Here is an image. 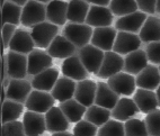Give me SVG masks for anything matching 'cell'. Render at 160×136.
<instances>
[{"mask_svg": "<svg viewBox=\"0 0 160 136\" xmlns=\"http://www.w3.org/2000/svg\"><path fill=\"white\" fill-rule=\"evenodd\" d=\"M146 53L149 62L153 65H160V42H153L147 44Z\"/></svg>", "mask_w": 160, "mask_h": 136, "instance_id": "60d3db41", "label": "cell"}, {"mask_svg": "<svg viewBox=\"0 0 160 136\" xmlns=\"http://www.w3.org/2000/svg\"><path fill=\"white\" fill-rule=\"evenodd\" d=\"M125 136H149L144 119L132 118L124 123Z\"/></svg>", "mask_w": 160, "mask_h": 136, "instance_id": "8d00e7d4", "label": "cell"}, {"mask_svg": "<svg viewBox=\"0 0 160 136\" xmlns=\"http://www.w3.org/2000/svg\"><path fill=\"white\" fill-rule=\"evenodd\" d=\"M114 22V15L112 14L108 7L90 6L86 24L92 28H103L111 27Z\"/></svg>", "mask_w": 160, "mask_h": 136, "instance_id": "5bb4252c", "label": "cell"}, {"mask_svg": "<svg viewBox=\"0 0 160 136\" xmlns=\"http://www.w3.org/2000/svg\"><path fill=\"white\" fill-rule=\"evenodd\" d=\"M46 120V130L50 133H60L67 132L70 127V122L64 116L63 111L59 106H54L45 114Z\"/></svg>", "mask_w": 160, "mask_h": 136, "instance_id": "603a6c76", "label": "cell"}, {"mask_svg": "<svg viewBox=\"0 0 160 136\" xmlns=\"http://www.w3.org/2000/svg\"><path fill=\"white\" fill-rule=\"evenodd\" d=\"M59 107L61 108V110L63 111L64 116L67 117L70 124L73 123V124H77L80 120H82L85 115L87 113V109L88 108L85 107L83 105H81L80 102H78L77 100L70 99L68 101L61 102L59 104Z\"/></svg>", "mask_w": 160, "mask_h": 136, "instance_id": "f546056e", "label": "cell"}, {"mask_svg": "<svg viewBox=\"0 0 160 136\" xmlns=\"http://www.w3.org/2000/svg\"><path fill=\"white\" fill-rule=\"evenodd\" d=\"M109 10L118 18L139 12L138 2L135 0H113L109 3Z\"/></svg>", "mask_w": 160, "mask_h": 136, "instance_id": "e575fe53", "label": "cell"}, {"mask_svg": "<svg viewBox=\"0 0 160 136\" xmlns=\"http://www.w3.org/2000/svg\"><path fill=\"white\" fill-rule=\"evenodd\" d=\"M23 124L26 136H42L46 132V120L44 114L25 111L23 115Z\"/></svg>", "mask_w": 160, "mask_h": 136, "instance_id": "2e32d148", "label": "cell"}, {"mask_svg": "<svg viewBox=\"0 0 160 136\" xmlns=\"http://www.w3.org/2000/svg\"><path fill=\"white\" fill-rule=\"evenodd\" d=\"M76 87H77L76 81L66 77H60L58 82L55 83L53 90L51 91V94L55 99V101H59L61 104V102L73 99Z\"/></svg>", "mask_w": 160, "mask_h": 136, "instance_id": "83f0119b", "label": "cell"}, {"mask_svg": "<svg viewBox=\"0 0 160 136\" xmlns=\"http://www.w3.org/2000/svg\"><path fill=\"white\" fill-rule=\"evenodd\" d=\"M124 70V57L115 52H105L103 64L99 72L96 75L99 79L108 80L115 74L123 72Z\"/></svg>", "mask_w": 160, "mask_h": 136, "instance_id": "30bf717a", "label": "cell"}, {"mask_svg": "<svg viewBox=\"0 0 160 136\" xmlns=\"http://www.w3.org/2000/svg\"><path fill=\"white\" fill-rule=\"evenodd\" d=\"M98 129L99 128L97 126L82 119L79 123L74 124L72 134L73 136H97Z\"/></svg>", "mask_w": 160, "mask_h": 136, "instance_id": "f35d334b", "label": "cell"}, {"mask_svg": "<svg viewBox=\"0 0 160 136\" xmlns=\"http://www.w3.org/2000/svg\"><path fill=\"white\" fill-rule=\"evenodd\" d=\"M17 29V26L10 25V24H6V25L2 26V28H1V34H2V37H1V48H2V51H5L6 48H9V44L12 42V37H14Z\"/></svg>", "mask_w": 160, "mask_h": 136, "instance_id": "b9f144b4", "label": "cell"}, {"mask_svg": "<svg viewBox=\"0 0 160 136\" xmlns=\"http://www.w3.org/2000/svg\"><path fill=\"white\" fill-rule=\"evenodd\" d=\"M97 136H125L124 123L115 119H109L105 125L99 127Z\"/></svg>", "mask_w": 160, "mask_h": 136, "instance_id": "d590c367", "label": "cell"}, {"mask_svg": "<svg viewBox=\"0 0 160 136\" xmlns=\"http://www.w3.org/2000/svg\"><path fill=\"white\" fill-rule=\"evenodd\" d=\"M158 68H159V71H160V65H159V66H158Z\"/></svg>", "mask_w": 160, "mask_h": 136, "instance_id": "681fc988", "label": "cell"}, {"mask_svg": "<svg viewBox=\"0 0 160 136\" xmlns=\"http://www.w3.org/2000/svg\"><path fill=\"white\" fill-rule=\"evenodd\" d=\"M77 50L78 48L70 41L67 40L63 35H58L54 41L51 43L50 47L46 50V52L50 54L52 59H60L64 61L76 55Z\"/></svg>", "mask_w": 160, "mask_h": 136, "instance_id": "ffe728a7", "label": "cell"}, {"mask_svg": "<svg viewBox=\"0 0 160 136\" xmlns=\"http://www.w3.org/2000/svg\"><path fill=\"white\" fill-rule=\"evenodd\" d=\"M68 1H50L46 6V22L55 26H66L68 22Z\"/></svg>", "mask_w": 160, "mask_h": 136, "instance_id": "7402d4cb", "label": "cell"}, {"mask_svg": "<svg viewBox=\"0 0 160 136\" xmlns=\"http://www.w3.org/2000/svg\"><path fill=\"white\" fill-rule=\"evenodd\" d=\"M7 69L10 79H26L28 75V59L27 55L9 51L6 54Z\"/></svg>", "mask_w": 160, "mask_h": 136, "instance_id": "52a82bcc", "label": "cell"}, {"mask_svg": "<svg viewBox=\"0 0 160 136\" xmlns=\"http://www.w3.org/2000/svg\"><path fill=\"white\" fill-rule=\"evenodd\" d=\"M35 43L31 32L24 28H18L9 44V51L28 55L35 50Z\"/></svg>", "mask_w": 160, "mask_h": 136, "instance_id": "e0dca14e", "label": "cell"}, {"mask_svg": "<svg viewBox=\"0 0 160 136\" xmlns=\"http://www.w3.org/2000/svg\"><path fill=\"white\" fill-rule=\"evenodd\" d=\"M144 122L149 136H160V108L146 115Z\"/></svg>", "mask_w": 160, "mask_h": 136, "instance_id": "74e56055", "label": "cell"}, {"mask_svg": "<svg viewBox=\"0 0 160 136\" xmlns=\"http://www.w3.org/2000/svg\"><path fill=\"white\" fill-rule=\"evenodd\" d=\"M31 34L34 40L35 46L40 50H48L51 43L59 34V27L49 22L38 24L31 29Z\"/></svg>", "mask_w": 160, "mask_h": 136, "instance_id": "277c9868", "label": "cell"}, {"mask_svg": "<svg viewBox=\"0 0 160 136\" xmlns=\"http://www.w3.org/2000/svg\"><path fill=\"white\" fill-rule=\"evenodd\" d=\"M97 92V82L92 79L82 80L77 82L74 99L85 107L89 108L95 105V98Z\"/></svg>", "mask_w": 160, "mask_h": 136, "instance_id": "ac0fdd59", "label": "cell"}, {"mask_svg": "<svg viewBox=\"0 0 160 136\" xmlns=\"http://www.w3.org/2000/svg\"><path fill=\"white\" fill-rule=\"evenodd\" d=\"M24 110H25V105L7 99L3 104H1V122L2 124L16 122L22 115H24Z\"/></svg>", "mask_w": 160, "mask_h": 136, "instance_id": "d6a6232c", "label": "cell"}, {"mask_svg": "<svg viewBox=\"0 0 160 136\" xmlns=\"http://www.w3.org/2000/svg\"><path fill=\"white\" fill-rule=\"evenodd\" d=\"M141 45H142V41L139 35L126 33V32H118L114 46H113V52L120 54L122 56L124 55L126 56V55L140 50Z\"/></svg>", "mask_w": 160, "mask_h": 136, "instance_id": "ba28073f", "label": "cell"}, {"mask_svg": "<svg viewBox=\"0 0 160 136\" xmlns=\"http://www.w3.org/2000/svg\"><path fill=\"white\" fill-rule=\"evenodd\" d=\"M140 113L134 100L129 97H121L115 108L112 110V118L118 122L126 123L132 118H135Z\"/></svg>", "mask_w": 160, "mask_h": 136, "instance_id": "d6986e66", "label": "cell"}, {"mask_svg": "<svg viewBox=\"0 0 160 136\" xmlns=\"http://www.w3.org/2000/svg\"><path fill=\"white\" fill-rule=\"evenodd\" d=\"M156 94H157V98H158V102H159V107H160V85L159 88L156 90Z\"/></svg>", "mask_w": 160, "mask_h": 136, "instance_id": "7dc6e473", "label": "cell"}, {"mask_svg": "<svg viewBox=\"0 0 160 136\" xmlns=\"http://www.w3.org/2000/svg\"><path fill=\"white\" fill-rule=\"evenodd\" d=\"M61 72L63 77L69 78L76 82L89 79V75H90V73L87 71V69L81 62L80 57L78 56V54L63 61L61 65Z\"/></svg>", "mask_w": 160, "mask_h": 136, "instance_id": "8fae6325", "label": "cell"}, {"mask_svg": "<svg viewBox=\"0 0 160 136\" xmlns=\"http://www.w3.org/2000/svg\"><path fill=\"white\" fill-rule=\"evenodd\" d=\"M132 99L134 100V102L137 104L140 113L146 114V115L158 109V107H159L156 91L138 88L135 94L132 97Z\"/></svg>", "mask_w": 160, "mask_h": 136, "instance_id": "cb8c5ba5", "label": "cell"}, {"mask_svg": "<svg viewBox=\"0 0 160 136\" xmlns=\"http://www.w3.org/2000/svg\"><path fill=\"white\" fill-rule=\"evenodd\" d=\"M28 59V75L35 77L37 74L53 68V59L45 50L35 48L34 51L27 55Z\"/></svg>", "mask_w": 160, "mask_h": 136, "instance_id": "9c48e42d", "label": "cell"}, {"mask_svg": "<svg viewBox=\"0 0 160 136\" xmlns=\"http://www.w3.org/2000/svg\"><path fill=\"white\" fill-rule=\"evenodd\" d=\"M137 2L139 10L143 14L154 16L157 12V0H138Z\"/></svg>", "mask_w": 160, "mask_h": 136, "instance_id": "7bdbcfd3", "label": "cell"}, {"mask_svg": "<svg viewBox=\"0 0 160 136\" xmlns=\"http://www.w3.org/2000/svg\"><path fill=\"white\" fill-rule=\"evenodd\" d=\"M142 43L160 42V18L157 16H148L140 34Z\"/></svg>", "mask_w": 160, "mask_h": 136, "instance_id": "4dcf8cb0", "label": "cell"}, {"mask_svg": "<svg viewBox=\"0 0 160 136\" xmlns=\"http://www.w3.org/2000/svg\"><path fill=\"white\" fill-rule=\"evenodd\" d=\"M12 1L15 3V5H17V6L22 7V8H24V7L26 6V3L28 2L27 0H12Z\"/></svg>", "mask_w": 160, "mask_h": 136, "instance_id": "f6af8a7d", "label": "cell"}, {"mask_svg": "<svg viewBox=\"0 0 160 136\" xmlns=\"http://www.w3.org/2000/svg\"><path fill=\"white\" fill-rule=\"evenodd\" d=\"M111 117V110L106 109V108L99 107L97 105H92V107H89L87 109V113L85 115V117H83V119L89 123H92V124H94L95 126H97L99 128L108 122Z\"/></svg>", "mask_w": 160, "mask_h": 136, "instance_id": "836d02e7", "label": "cell"}, {"mask_svg": "<svg viewBox=\"0 0 160 136\" xmlns=\"http://www.w3.org/2000/svg\"><path fill=\"white\" fill-rule=\"evenodd\" d=\"M147 18H148V15L143 14L139 10L134 14L117 18L114 22V27L117 29V32H126V33L138 35L140 34Z\"/></svg>", "mask_w": 160, "mask_h": 136, "instance_id": "7c38bea8", "label": "cell"}, {"mask_svg": "<svg viewBox=\"0 0 160 136\" xmlns=\"http://www.w3.org/2000/svg\"><path fill=\"white\" fill-rule=\"evenodd\" d=\"M106 82L108 83L112 90L116 92L120 97L133 96L138 89L134 75H131L124 71L113 75Z\"/></svg>", "mask_w": 160, "mask_h": 136, "instance_id": "5b68a950", "label": "cell"}, {"mask_svg": "<svg viewBox=\"0 0 160 136\" xmlns=\"http://www.w3.org/2000/svg\"><path fill=\"white\" fill-rule=\"evenodd\" d=\"M1 136H26L23 122L16 120L2 124L1 126Z\"/></svg>", "mask_w": 160, "mask_h": 136, "instance_id": "ab89813d", "label": "cell"}, {"mask_svg": "<svg viewBox=\"0 0 160 136\" xmlns=\"http://www.w3.org/2000/svg\"><path fill=\"white\" fill-rule=\"evenodd\" d=\"M59 70L57 68H51L42 73L37 74L32 79V85L34 90L51 92L55 83L59 80Z\"/></svg>", "mask_w": 160, "mask_h": 136, "instance_id": "4316f807", "label": "cell"}, {"mask_svg": "<svg viewBox=\"0 0 160 136\" xmlns=\"http://www.w3.org/2000/svg\"><path fill=\"white\" fill-rule=\"evenodd\" d=\"M90 6H98V7H109L111 1L109 0H86Z\"/></svg>", "mask_w": 160, "mask_h": 136, "instance_id": "ee69618b", "label": "cell"}, {"mask_svg": "<svg viewBox=\"0 0 160 136\" xmlns=\"http://www.w3.org/2000/svg\"><path fill=\"white\" fill-rule=\"evenodd\" d=\"M94 28L87 24L68 23L62 31V35L73 44L79 51L92 42Z\"/></svg>", "mask_w": 160, "mask_h": 136, "instance_id": "6da1fadb", "label": "cell"}, {"mask_svg": "<svg viewBox=\"0 0 160 136\" xmlns=\"http://www.w3.org/2000/svg\"><path fill=\"white\" fill-rule=\"evenodd\" d=\"M46 6L48 5H44L41 1L29 0L23 8L22 25L33 28L38 24L46 22Z\"/></svg>", "mask_w": 160, "mask_h": 136, "instance_id": "3957f363", "label": "cell"}, {"mask_svg": "<svg viewBox=\"0 0 160 136\" xmlns=\"http://www.w3.org/2000/svg\"><path fill=\"white\" fill-rule=\"evenodd\" d=\"M23 8L10 1H1V20L2 26L6 24L18 26L22 24Z\"/></svg>", "mask_w": 160, "mask_h": 136, "instance_id": "1f68e13d", "label": "cell"}, {"mask_svg": "<svg viewBox=\"0 0 160 136\" xmlns=\"http://www.w3.org/2000/svg\"><path fill=\"white\" fill-rule=\"evenodd\" d=\"M120 99L121 97L116 92L112 90L108 83L104 82V81H98L97 92H96V98H95V105L106 108V109L112 111Z\"/></svg>", "mask_w": 160, "mask_h": 136, "instance_id": "d4e9b609", "label": "cell"}, {"mask_svg": "<svg viewBox=\"0 0 160 136\" xmlns=\"http://www.w3.org/2000/svg\"><path fill=\"white\" fill-rule=\"evenodd\" d=\"M54 104L55 99L53 98L51 92L33 90L26 101L25 108L29 111L45 115L48 111L51 110V108L54 107Z\"/></svg>", "mask_w": 160, "mask_h": 136, "instance_id": "8992f818", "label": "cell"}, {"mask_svg": "<svg viewBox=\"0 0 160 136\" xmlns=\"http://www.w3.org/2000/svg\"><path fill=\"white\" fill-rule=\"evenodd\" d=\"M33 85L32 81L27 79H12L8 88L6 89L7 99L14 100V101L20 102L25 105L29 95L32 94Z\"/></svg>", "mask_w": 160, "mask_h": 136, "instance_id": "4fadbf2b", "label": "cell"}, {"mask_svg": "<svg viewBox=\"0 0 160 136\" xmlns=\"http://www.w3.org/2000/svg\"><path fill=\"white\" fill-rule=\"evenodd\" d=\"M51 136H73V134L70 133V132H60V133H54V134H52Z\"/></svg>", "mask_w": 160, "mask_h": 136, "instance_id": "bcb514c9", "label": "cell"}, {"mask_svg": "<svg viewBox=\"0 0 160 136\" xmlns=\"http://www.w3.org/2000/svg\"><path fill=\"white\" fill-rule=\"evenodd\" d=\"M78 56L80 57L81 62L89 73L97 75L103 64L105 52L92 44H88L78 51Z\"/></svg>", "mask_w": 160, "mask_h": 136, "instance_id": "7a4b0ae2", "label": "cell"}, {"mask_svg": "<svg viewBox=\"0 0 160 136\" xmlns=\"http://www.w3.org/2000/svg\"><path fill=\"white\" fill-rule=\"evenodd\" d=\"M117 33H118L117 29L112 26L103 27V28H95L90 44L104 52H111L113 51Z\"/></svg>", "mask_w": 160, "mask_h": 136, "instance_id": "9a60e30c", "label": "cell"}, {"mask_svg": "<svg viewBox=\"0 0 160 136\" xmlns=\"http://www.w3.org/2000/svg\"><path fill=\"white\" fill-rule=\"evenodd\" d=\"M157 14L160 15V0L157 1Z\"/></svg>", "mask_w": 160, "mask_h": 136, "instance_id": "c3c4849f", "label": "cell"}, {"mask_svg": "<svg viewBox=\"0 0 160 136\" xmlns=\"http://www.w3.org/2000/svg\"><path fill=\"white\" fill-rule=\"evenodd\" d=\"M137 87L140 89L156 91L160 85V71L157 65L149 64L135 77Z\"/></svg>", "mask_w": 160, "mask_h": 136, "instance_id": "44dd1931", "label": "cell"}, {"mask_svg": "<svg viewBox=\"0 0 160 136\" xmlns=\"http://www.w3.org/2000/svg\"><path fill=\"white\" fill-rule=\"evenodd\" d=\"M90 5L83 0H72L69 1L68 17L69 23L73 24H86Z\"/></svg>", "mask_w": 160, "mask_h": 136, "instance_id": "f1b7e54d", "label": "cell"}, {"mask_svg": "<svg viewBox=\"0 0 160 136\" xmlns=\"http://www.w3.org/2000/svg\"><path fill=\"white\" fill-rule=\"evenodd\" d=\"M149 65V60L144 50L140 48L124 57V72L135 75L140 74Z\"/></svg>", "mask_w": 160, "mask_h": 136, "instance_id": "484cf974", "label": "cell"}]
</instances>
